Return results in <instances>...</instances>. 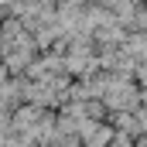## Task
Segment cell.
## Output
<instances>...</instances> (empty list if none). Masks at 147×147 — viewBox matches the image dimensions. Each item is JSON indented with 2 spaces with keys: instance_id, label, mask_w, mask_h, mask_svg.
Segmentation results:
<instances>
[{
  "instance_id": "1",
  "label": "cell",
  "mask_w": 147,
  "mask_h": 147,
  "mask_svg": "<svg viewBox=\"0 0 147 147\" xmlns=\"http://www.w3.org/2000/svg\"><path fill=\"white\" fill-rule=\"evenodd\" d=\"M137 99H140V92L127 79H110L106 82V106L110 110H134Z\"/></svg>"
},
{
  "instance_id": "2",
  "label": "cell",
  "mask_w": 147,
  "mask_h": 147,
  "mask_svg": "<svg viewBox=\"0 0 147 147\" xmlns=\"http://www.w3.org/2000/svg\"><path fill=\"white\" fill-rule=\"evenodd\" d=\"M137 79H140V82L147 86V65H140V69H137Z\"/></svg>"
},
{
  "instance_id": "3",
  "label": "cell",
  "mask_w": 147,
  "mask_h": 147,
  "mask_svg": "<svg viewBox=\"0 0 147 147\" xmlns=\"http://www.w3.org/2000/svg\"><path fill=\"white\" fill-rule=\"evenodd\" d=\"M55 147H79L75 140H62V144H55Z\"/></svg>"
}]
</instances>
